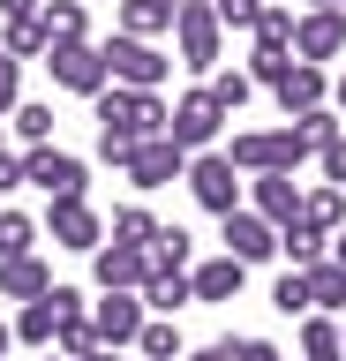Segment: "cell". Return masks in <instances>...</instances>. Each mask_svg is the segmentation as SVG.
I'll use <instances>...</instances> for the list:
<instances>
[{"label": "cell", "mask_w": 346, "mask_h": 361, "mask_svg": "<svg viewBox=\"0 0 346 361\" xmlns=\"http://www.w3.org/2000/svg\"><path fill=\"white\" fill-rule=\"evenodd\" d=\"M233 361H286V354H278L271 338H256V331H241V338H233Z\"/></svg>", "instance_id": "41"}, {"label": "cell", "mask_w": 346, "mask_h": 361, "mask_svg": "<svg viewBox=\"0 0 346 361\" xmlns=\"http://www.w3.org/2000/svg\"><path fill=\"white\" fill-rule=\"evenodd\" d=\"M188 286H196V301H241L249 264L241 256H204V264H188Z\"/></svg>", "instance_id": "17"}, {"label": "cell", "mask_w": 346, "mask_h": 361, "mask_svg": "<svg viewBox=\"0 0 346 361\" xmlns=\"http://www.w3.org/2000/svg\"><path fill=\"white\" fill-rule=\"evenodd\" d=\"M46 0H0V23H23V16H38Z\"/></svg>", "instance_id": "46"}, {"label": "cell", "mask_w": 346, "mask_h": 361, "mask_svg": "<svg viewBox=\"0 0 346 361\" xmlns=\"http://www.w3.org/2000/svg\"><path fill=\"white\" fill-rule=\"evenodd\" d=\"M98 53H106V68H113V83H128V90H166V75H173V53H166L159 38H128V30H113Z\"/></svg>", "instance_id": "5"}, {"label": "cell", "mask_w": 346, "mask_h": 361, "mask_svg": "<svg viewBox=\"0 0 346 361\" xmlns=\"http://www.w3.org/2000/svg\"><path fill=\"white\" fill-rule=\"evenodd\" d=\"M38 293H53V264L38 256V248L0 256V301H38Z\"/></svg>", "instance_id": "16"}, {"label": "cell", "mask_w": 346, "mask_h": 361, "mask_svg": "<svg viewBox=\"0 0 346 361\" xmlns=\"http://www.w3.org/2000/svg\"><path fill=\"white\" fill-rule=\"evenodd\" d=\"M16 106H23V61L0 53V113H16Z\"/></svg>", "instance_id": "39"}, {"label": "cell", "mask_w": 346, "mask_h": 361, "mask_svg": "<svg viewBox=\"0 0 346 361\" xmlns=\"http://www.w3.org/2000/svg\"><path fill=\"white\" fill-rule=\"evenodd\" d=\"M91 279H98V286H128V293H143V279H151V248L98 241V248H91Z\"/></svg>", "instance_id": "14"}, {"label": "cell", "mask_w": 346, "mask_h": 361, "mask_svg": "<svg viewBox=\"0 0 346 361\" xmlns=\"http://www.w3.org/2000/svg\"><path fill=\"white\" fill-rule=\"evenodd\" d=\"M121 173H128V188H143V196H151V188H173V180L188 173V151L173 143V135H143L136 151H128V166H121Z\"/></svg>", "instance_id": "11"}, {"label": "cell", "mask_w": 346, "mask_h": 361, "mask_svg": "<svg viewBox=\"0 0 346 361\" xmlns=\"http://www.w3.org/2000/svg\"><path fill=\"white\" fill-rule=\"evenodd\" d=\"M136 354L143 361H181V331H173V316H143V331H136Z\"/></svg>", "instance_id": "28"}, {"label": "cell", "mask_w": 346, "mask_h": 361, "mask_svg": "<svg viewBox=\"0 0 346 361\" xmlns=\"http://www.w3.org/2000/svg\"><path fill=\"white\" fill-rule=\"evenodd\" d=\"M91 346H98V331H91V309H68V316H61V331H53V354L83 361Z\"/></svg>", "instance_id": "32"}, {"label": "cell", "mask_w": 346, "mask_h": 361, "mask_svg": "<svg viewBox=\"0 0 346 361\" xmlns=\"http://www.w3.org/2000/svg\"><path fill=\"white\" fill-rule=\"evenodd\" d=\"M331 106H339V113H346V75H339V83H331Z\"/></svg>", "instance_id": "49"}, {"label": "cell", "mask_w": 346, "mask_h": 361, "mask_svg": "<svg viewBox=\"0 0 346 361\" xmlns=\"http://www.w3.org/2000/svg\"><path fill=\"white\" fill-rule=\"evenodd\" d=\"M346 53V8H301L294 23V61H339Z\"/></svg>", "instance_id": "13"}, {"label": "cell", "mask_w": 346, "mask_h": 361, "mask_svg": "<svg viewBox=\"0 0 346 361\" xmlns=\"http://www.w3.org/2000/svg\"><path fill=\"white\" fill-rule=\"evenodd\" d=\"M294 135L309 143V151H323V143H339V135H346V113L339 106H309V113H294Z\"/></svg>", "instance_id": "29"}, {"label": "cell", "mask_w": 346, "mask_h": 361, "mask_svg": "<svg viewBox=\"0 0 346 361\" xmlns=\"http://www.w3.org/2000/svg\"><path fill=\"white\" fill-rule=\"evenodd\" d=\"M46 68H53V90H68V98H98V90L113 83V68H106V53H98L91 38L53 45V53H46Z\"/></svg>", "instance_id": "7"}, {"label": "cell", "mask_w": 346, "mask_h": 361, "mask_svg": "<svg viewBox=\"0 0 346 361\" xmlns=\"http://www.w3.org/2000/svg\"><path fill=\"white\" fill-rule=\"evenodd\" d=\"M0 53H16V61H46L53 38H46V23L23 16V23H0Z\"/></svg>", "instance_id": "26"}, {"label": "cell", "mask_w": 346, "mask_h": 361, "mask_svg": "<svg viewBox=\"0 0 346 361\" xmlns=\"http://www.w3.org/2000/svg\"><path fill=\"white\" fill-rule=\"evenodd\" d=\"M181 361H233V331H226V338H211V346H188Z\"/></svg>", "instance_id": "44"}, {"label": "cell", "mask_w": 346, "mask_h": 361, "mask_svg": "<svg viewBox=\"0 0 346 361\" xmlns=\"http://www.w3.org/2000/svg\"><path fill=\"white\" fill-rule=\"evenodd\" d=\"M173 53H181L188 75H211V68L226 61V23L211 0H181V16H173Z\"/></svg>", "instance_id": "2"}, {"label": "cell", "mask_w": 346, "mask_h": 361, "mask_svg": "<svg viewBox=\"0 0 346 361\" xmlns=\"http://www.w3.org/2000/svg\"><path fill=\"white\" fill-rule=\"evenodd\" d=\"M136 361H143V354H136Z\"/></svg>", "instance_id": "55"}, {"label": "cell", "mask_w": 346, "mask_h": 361, "mask_svg": "<svg viewBox=\"0 0 346 361\" xmlns=\"http://www.w3.org/2000/svg\"><path fill=\"white\" fill-rule=\"evenodd\" d=\"M83 361H121V346H91V354H83Z\"/></svg>", "instance_id": "47"}, {"label": "cell", "mask_w": 346, "mask_h": 361, "mask_svg": "<svg viewBox=\"0 0 346 361\" xmlns=\"http://www.w3.org/2000/svg\"><path fill=\"white\" fill-rule=\"evenodd\" d=\"M143 248H151V271H188V264H196V241H188V226H159Z\"/></svg>", "instance_id": "25"}, {"label": "cell", "mask_w": 346, "mask_h": 361, "mask_svg": "<svg viewBox=\"0 0 346 361\" xmlns=\"http://www.w3.org/2000/svg\"><path fill=\"white\" fill-rule=\"evenodd\" d=\"M226 121H233V113L218 106V98H211L204 83H196V90H181V98H173V121H166V135H173L181 151H211Z\"/></svg>", "instance_id": "6"}, {"label": "cell", "mask_w": 346, "mask_h": 361, "mask_svg": "<svg viewBox=\"0 0 346 361\" xmlns=\"http://www.w3.org/2000/svg\"><path fill=\"white\" fill-rule=\"evenodd\" d=\"M301 219L323 226V233H339V226H346V188H331V180H323V188H309V196H301Z\"/></svg>", "instance_id": "30"}, {"label": "cell", "mask_w": 346, "mask_h": 361, "mask_svg": "<svg viewBox=\"0 0 346 361\" xmlns=\"http://www.w3.org/2000/svg\"><path fill=\"white\" fill-rule=\"evenodd\" d=\"M339 361H346V354H339Z\"/></svg>", "instance_id": "56"}, {"label": "cell", "mask_w": 346, "mask_h": 361, "mask_svg": "<svg viewBox=\"0 0 346 361\" xmlns=\"http://www.w3.org/2000/svg\"><path fill=\"white\" fill-rule=\"evenodd\" d=\"M46 361H68V354H53V346H46Z\"/></svg>", "instance_id": "53"}, {"label": "cell", "mask_w": 346, "mask_h": 361, "mask_svg": "<svg viewBox=\"0 0 346 361\" xmlns=\"http://www.w3.org/2000/svg\"><path fill=\"white\" fill-rule=\"evenodd\" d=\"M53 331H61V301L53 293H38V301L16 309V346H53Z\"/></svg>", "instance_id": "21"}, {"label": "cell", "mask_w": 346, "mask_h": 361, "mask_svg": "<svg viewBox=\"0 0 346 361\" xmlns=\"http://www.w3.org/2000/svg\"><path fill=\"white\" fill-rule=\"evenodd\" d=\"M331 256H339V264H346V226H339V233H331Z\"/></svg>", "instance_id": "48"}, {"label": "cell", "mask_w": 346, "mask_h": 361, "mask_svg": "<svg viewBox=\"0 0 346 361\" xmlns=\"http://www.w3.org/2000/svg\"><path fill=\"white\" fill-rule=\"evenodd\" d=\"M8 346H16V324H0V354H8Z\"/></svg>", "instance_id": "50"}, {"label": "cell", "mask_w": 346, "mask_h": 361, "mask_svg": "<svg viewBox=\"0 0 346 361\" xmlns=\"http://www.w3.org/2000/svg\"><path fill=\"white\" fill-rule=\"evenodd\" d=\"M151 233H159V219H151L143 203H121V211H113V226H106V241H128V248H143Z\"/></svg>", "instance_id": "33"}, {"label": "cell", "mask_w": 346, "mask_h": 361, "mask_svg": "<svg viewBox=\"0 0 346 361\" xmlns=\"http://www.w3.org/2000/svg\"><path fill=\"white\" fill-rule=\"evenodd\" d=\"M278 256H286L294 271H309V264H323V256H331V233H323V226H309V219H286V226H278Z\"/></svg>", "instance_id": "19"}, {"label": "cell", "mask_w": 346, "mask_h": 361, "mask_svg": "<svg viewBox=\"0 0 346 361\" xmlns=\"http://www.w3.org/2000/svg\"><path fill=\"white\" fill-rule=\"evenodd\" d=\"M38 23H46V38H53V45L91 38V16H83V0H46V8H38Z\"/></svg>", "instance_id": "24"}, {"label": "cell", "mask_w": 346, "mask_h": 361, "mask_svg": "<svg viewBox=\"0 0 346 361\" xmlns=\"http://www.w3.org/2000/svg\"><path fill=\"white\" fill-rule=\"evenodd\" d=\"M98 128L106 135H128V143H143V135H166V121H173V106H166L159 90H128V83H106L91 98Z\"/></svg>", "instance_id": "1"}, {"label": "cell", "mask_w": 346, "mask_h": 361, "mask_svg": "<svg viewBox=\"0 0 346 361\" xmlns=\"http://www.w3.org/2000/svg\"><path fill=\"white\" fill-rule=\"evenodd\" d=\"M271 309H278V316H294V324H301V316H309V309H316V301H309V279H301L294 264H286V279H278V286H271Z\"/></svg>", "instance_id": "34"}, {"label": "cell", "mask_w": 346, "mask_h": 361, "mask_svg": "<svg viewBox=\"0 0 346 361\" xmlns=\"http://www.w3.org/2000/svg\"><path fill=\"white\" fill-rule=\"evenodd\" d=\"M53 248H75V256H91L98 241H106V219L91 211V196H61V203H46V226H38Z\"/></svg>", "instance_id": "10"}, {"label": "cell", "mask_w": 346, "mask_h": 361, "mask_svg": "<svg viewBox=\"0 0 346 361\" xmlns=\"http://www.w3.org/2000/svg\"><path fill=\"white\" fill-rule=\"evenodd\" d=\"M301 361H339V316L331 309L301 316Z\"/></svg>", "instance_id": "23"}, {"label": "cell", "mask_w": 346, "mask_h": 361, "mask_svg": "<svg viewBox=\"0 0 346 361\" xmlns=\"http://www.w3.org/2000/svg\"><path fill=\"white\" fill-rule=\"evenodd\" d=\"M113 30H128V38H166V30H173V8H159V0H121Z\"/></svg>", "instance_id": "27"}, {"label": "cell", "mask_w": 346, "mask_h": 361, "mask_svg": "<svg viewBox=\"0 0 346 361\" xmlns=\"http://www.w3.org/2000/svg\"><path fill=\"white\" fill-rule=\"evenodd\" d=\"M23 180H30V188H46V203H61V196H83V188H91V166H83L75 151L30 143V151H23Z\"/></svg>", "instance_id": "8"}, {"label": "cell", "mask_w": 346, "mask_h": 361, "mask_svg": "<svg viewBox=\"0 0 346 361\" xmlns=\"http://www.w3.org/2000/svg\"><path fill=\"white\" fill-rule=\"evenodd\" d=\"M188 301H196L188 271H151V279H143V309H151V316H181Z\"/></svg>", "instance_id": "20"}, {"label": "cell", "mask_w": 346, "mask_h": 361, "mask_svg": "<svg viewBox=\"0 0 346 361\" xmlns=\"http://www.w3.org/2000/svg\"><path fill=\"white\" fill-rule=\"evenodd\" d=\"M159 8H173V16H181V0H159Z\"/></svg>", "instance_id": "52"}, {"label": "cell", "mask_w": 346, "mask_h": 361, "mask_svg": "<svg viewBox=\"0 0 346 361\" xmlns=\"http://www.w3.org/2000/svg\"><path fill=\"white\" fill-rule=\"evenodd\" d=\"M339 354H346V324H339Z\"/></svg>", "instance_id": "54"}, {"label": "cell", "mask_w": 346, "mask_h": 361, "mask_svg": "<svg viewBox=\"0 0 346 361\" xmlns=\"http://www.w3.org/2000/svg\"><path fill=\"white\" fill-rule=\"evenodd\" d=\"M218 241H226V256H241V264H264V256H278V226L264 219L256 203H241V211L218 219Z\"/></svg>", "instance_id": "12"}, {"label": "cell", "mask_w": 346, "mask_h": 361, "mask_svg": "<svg viewBox=\"0 0 346 361\" xmlns=\"http://www.w3.org/2000/svg\"><path fill=\"white\" fill-rule=\"evenodd\" d=\"M23 248H38V219L30 211H0V256H23Z\"/></svg>", "instance_id": "35"}, {"label": "cell", "mask_w": 346, "mask_h": 361, "mask_svg": "<svg viewBox=\"0 0 346 361\" xmlns=\"http://www.w3.org/2000/svg\"><path fill=\"white\" fill-rule=\"evenodd\" d=\"M294 8H278V0H264V16H256V45H294Z\"/></svg>", "instance_id": "37"}, {"label": "cell", "mask_w": 346, "mask_h": 361, "mask_svg": "<svg viewBox=\"0 0 346 361\" xmlns=\"http://www.w3.org/2000/svg\"><path fill=\"white\" fill-rule=\"evenodd\" d=\"M271 98H278V113L294 121V113H309V106H331V75H323L316 61H294V68L271 83Z\"/></svg>", "instance_id": "15"}, {"label": "cell", "mask_w": 346, "mask_h": 361, "mask_svg": "<svg viewBox=\"0 0 346 361\" xmlns=\"http://www.w3.org/2000/svg\"><path fill=\"white\" fill-rule=\"evenodd\" d=\"M316 166H323V180H331V188H346V135H339V143H323Z\"/></svg>", "instance_id": "42"}, {"label": "cell", "mask_w": 346, "mask_h": 361, "mask_svg": "<svg viewBox=\"0 0 346 361\" xmlns=\"http://www.w3.org/2000/svg\"><path fill=\"white\" fill-rule=\"evenodd\" d=\"M301 196H309V188H301L294 173H249V203H256V211H264L271 226L301 219Z\"/></svg>", "instance_id": "18"}, {"label": "cell", "mask_w": 346, "mask_h": 361, "mask_svg": "<svg viewBox=\"0 0 346 361\" xmlns=\"http://www.w3.org/2000/svg\"><path fill=\"white\" fill-rule=\"evenodd\" d=\"M211 8H218L226 30H256V16H264V0H211Z\"/></svg>", "instance_id": "40"}, {"label": "cell", "mask_w": 346, "mask_h": 361, "mask_svg": "<svg viewBox=\"0 0 346 361\" xmlns=\"http://www.w3.org/2000/svg\"><path fill=\"white\" fill-rule=\"evenodd\" d=\"M301 279H309V301H316V309L346 316V264H339V256H323V264H309Z\"/></svg>", "instance_id": "22"}, {"label": "cell", "mask_w": 346, "mask_h": 361, "mask_svg": "<svg viewBox=\"0 0 346 361\" xmlns=\"http://www.w3.org/2000/svg\"><path fill=\"white\" fill-rule=\"evenodd\" d=\"M188 196L204 203L211 219H226V211H241V203H249V173H241V166H233L226 151H188Z\"/></svg>", "instance_id": "3"}, {"label": "cell", "mask_w": 346, "mask_h": 361, "mask_svg": "<svg viewBox=\"0 0 346 361\" xmlns=\"http://www.w3.org/2000/svg\"><path fill=\"white\" fill-rule=\"evenodd\" d=\"M8 121H16V135H23V143H53V106H38V98H23Z\"/></svg>", "instance_id": "38"}, {"label": "cell", "mask_w": 346, "mask_h": 361, "mask_svg": "<svg viewBox=\"0 0 346 361\" xmlns=\"http://www.w3.org/2000/svg\"><path fill=\"white\" fill-rule=\"evenodd\" d=\"M204 90H211L226 113H241V106L256 98V75H249V68H211V83H204Z\"/></svg>", "instance_id": "31"}, {"label": "cell", "mask_w": 346, "mask_h": 361, "mask_svg": "<svg viewBox=\"0 0 346 361\" xmlns=\"http://www.w3.org/2000/svg\"><path fill=\"white\" fill-rule=\"evenodd\" d=\"M143 293H128V286H98V301H91V331H98V346H136V331H143Z\"/></svg>", "instance_id": "9"}, {"label": "cell", "mask_w": 346, "mask_h": 361, "mask_svg": "<svg viewBox=\"0 0 346 361\" xmlns=\"http://www.w3.org/2000/svg\"><path fill=\"white\" fill-rule=\"evenodd\" d=\"M16 188H23V158L0 151V196H16Z\"/></svg>", "instance_id": "45"}, {"label": "cell", "mask_w": 346, "mask_h": 361, "mask_svg": "<svg viewBox=\"0 0 346 361\" xmlns=\"http://www.w3.org/2000/svg\"><path fill=\"white\" fill-rule=\"evenodd\" d=\"M226 158L241 166V173H301V158H309V143H301L294 128H233Z\"/></svg>", "instance_id": "4"}, {"label": "cell", "mask_w": 346, "mask_h": 361, "mask_svg": "<svg viewBox=\"0 0 346 361\" xmlns=\"http://www.w3.org/2000/svg\"><path fill=\"white\" fill-rule=\"evenodd\" d=\"M309 8H346V0H309Z\"/></svg>", "instance_id": "51"}, {"label": "cell", "mask_w": 346, "mask_h": 361, "mask_svg": "<svg viewBox=\"0 0 346 361\" xmlns=\"http://www.w3.org/2000/svg\"><path fill=\"white\" fill-rule=\"evenodd\" d=\"M286 68H294V45H256V53H249V75H256V90H271L278 75H286Z\"/></svg>", "instance_id": "36"}, {"label": "cell", "mask_w": 346, "mask_h": 361, "mask_svg": "<svg viewBox=\"0 0 346 361\" xmlns=\"http://www.w3.org/2000/svg\"><path fill=\"white\" fill-rule=\"evenodd\" d=\"M128 151H136L128 135H106V128H98V158H106V166H128Z\"/></svg>", "instance_id": "43"}]
</instances>
